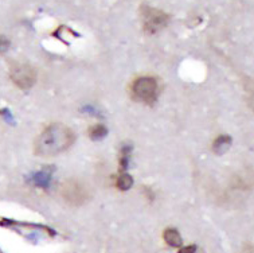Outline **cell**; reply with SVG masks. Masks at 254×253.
<instances>
[{
  "label": "cell",
  "mask_w": 254,
  "mask_h": 253,
  "mask_svg": "<svg viewBox=\"0 0 254 253\" xmlns=\"http://www.w3.org/2000/svg\"><path fill=\"white\" fill-rule=\"evenodd\" d=\"M132 183H133V180H132V176L128 174H123L119 178V180H117V186H119V189L121 190H128L132 186Z\"/></svg>",
  "instance_id": "9c48e42d"
},
{
  "label": "cell",
  "mask_w": 254,
  "mask_h": 253,
  "mask_svg": "<svg viewBox=\"0 0 254 253\" xmlns=\"http://www.w3.org/2000/svg\"><path fill=\"white\" fill-rule=\"evenodd\" d=\"M61 195L70 205H82L89 197L85 184L77 179H67L61 186Z\"/></svg>",
  "instance_id": "3957f363"
},
{
  "label": "cell",
  "mask_w": 254,
  "mask_h": 253,
  "mask_svg": "<svg viewBox=\"0 0 254 253\" xmlns=\"http://www.w3.org/2000/svg\"><path fill=\"white\" fill-rule=\"evenodd\" d=\"M241 253H254V245L253 244H246L245 247L242 248Z\"/></svg>",
  "instance_id": "8fae6325"
},
{
  "label": "cell",
  "mask_w": 254,
  "mask_h": 253,
  "mask_svg": "<svg viewBox=\"0 0 254 253\" xmlns=\"http://www.w3.org/2000/svg\"><path fill=\"white\" fill-rule=\"evenodd\" d=\"M143 15L144 30L147 32H156L162 30L168 23V15L164 14L163 11L152 7H143L141 9Z\"/></svg>",
  "instance_id": "277c9868"
},
{
  "label": "cell",
  "mask_w": 254,
  "mask_h": 253,
  "mask_svg": "<svg viewBox=\"0 0 254 253\" xmlns=\"http://www.w3.org/2000/svg\"><path fill=\"white\" fill-rule=\"evenodd\" d=\"M195 247H187V248H183L179 253H194Z\"/></svg>",
  "instance_id": "7c38bea8"
},
{
  "label": "cell",
  "mask_w": 254,
  "mask_h": 253,
  "mask_svg": "<svg viewBox=\"0 0 254 253\" xmlns=\"http://www.w3.org/2000/svg\"><path fill=\"white\" fill-rule=\"evenodd\" d=\"M11 80L20 89H28L37 81V73L28 65H16L11 70Z\"/></svg>",
  "instance_id": "5b68a950"
},
{
  "label": "cell",
  "mask_w": 254,
  "mask_h": 253,
  "mask_svg": "<svg viewBox=\"0 0 254 253\" xmlns=\"http://www.w3.org/2000/svg\"><path fill=\"white\" fill-rule=\"evenodd\" d=\"M230 138L229 136H219V138L214 142V151L221 154V152H225L227 148L230 147Z\"/></svg>",
  "instance_id": "ba28073f"
},
{
  "label": "cell",
  "mask_w": 254,
  "mask_h": 253,
  "mask_svg": "<svg viewBox=\"0 0 254 253\" xmlns=\"http://www.w3.org/2000/svg\"><path fill=\"white\" fill-rule=\"evenodd\" d=\"M75 135L65 124H51L42 131L34 143V152L37 157L53 158L65 152L73 146Z\"/></svg>",
  "instance_id": "6da1fadb"
},
{
  "label": "cell",
  "mask_w": 254,
  "mask_h": 253,
  "mask_svg": "<svg viewBox=\"0 0 254 253\" xmlns=\"http://www.w3.org/2000/svg\"><path fill=\"white\" fill-rule=\"evenodd\" d=\"M105 134H107V129L104 128L102 125H94L90 129V136H92V139H100L102 136H105Z\"/></svg>",
  "instance_id": "30bf717a"
},
{
  "label": "cell",
  "mask_w": 254,
  "mask_h": 253,
  "mask_svg": "<svg viewBox=\"0 0 254 253\" xmlns=\"http://www.w3.org/2000/svg\"><path fill=\"white\" fill-rule=\"evenodd\" d=\"M244 89H245L246 93V102H248V106L254 112V80L252 79H244Z\"/></svg>",
  "instance_id": "52a82bcc"
},
{
  "label": "cell",
  "mask_w": 254,
  "mask_h": 253,
  "mask_svg": "<svg viewBox=\"0 0 254 253\" xmlns=\"http://www.w3.org/2000/svg\"><path fill=\"white\" fill-rule=\"evenodd\" d=\"M159 84L153 77H140L132 84V97L136 101L151 105L156 101Z\"/></svg>",
  "instance_id": "7a4b0ae2"
},
{
  "label": "cell",
  "mask_w": 254,
  "mask_h": 253,
  "mask_svg": "<svg viewBox=\"0 0 254 253\" xmlns=\"http://www.w3.org/2000/svg\"><path fill=\"white\" fill-rule=\"evenodd\" d=\"M164 241H166L167 244L170 245V247H175V248H181L182 245H183V240H182L181 235H179V232L175 229H167L164 232Z\"/></svg>",
  "instance_id": "8992f818"
}]
</instances>
